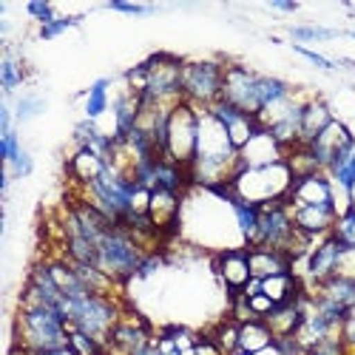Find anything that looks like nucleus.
Masks as SVG:
<instances>
[{"label":"nucleus","instance_id":"4be33fe9","mask_svg":"<svg viewBox=\"0 0 355 355\" xmlns=\"http://www.w3.org/2000/svg\"><path fill=\"white\" fill-rule=\"evenodd\" d=\"M333 120L336 116H333L327 103H324L321 97H307L304 108H302V145H310Z\"/></svg>","mask_w":355,"mask_h":355},{"label":"nucleus","instance_id":"ddd939ff","mask_svg":"<svg viewBox=\"0 0 355 355\" xmlns=\"http://www.w3.org/2000/svg\"><path fill=\"white\" fill-rule=\"evenodd\" d=\"M214 268H216V276L219 282L227 287L230 295H239L248 282L253 279L250 273V259H248V248H233V250H222L214 261Z\"/></svg>","mask_w":355,"mask_h":355},{"label":"nucleus","instance_id":"9d476101","mask_svg":"<svg viewBox=\"0 0 355 355\" xmlns=\"http://www.w3.org/2000/svg\"><path fill=\"white\" fill-rule=\"evenodd\" d=\"M341 250H344V245L336 239V236H324V239H318L313 245V250L304 259V279H307L310 290L321 282H327L330 276H336Z\"/></svg>","mask_w":355,"mask_h":355},{"label":"nucleus","instance_id":"20e7f679","mask_svg":"<svg viewBox=\"0 0 355 355\" xmlns=\"http://www.w3.org/2000/svg\"><path fill=\"white\" fill-rule=\"evenodd\" d=\"M145 256L148 253L131 239V233L123 225L108 227L97 242V268L120 284L128 279H137Z\"/></svg>","mask_w":355,"mask_h":355},{"label":"nucleus","instance_id":"f3484780","mask_svg":"<svg viewBox=\"0 0 355 355\" xmlns=\"http://www.w3.org/2000/svg\"><path fill=\"white\" fill-rule=\"evenodd\" d=\"M180 216H182V196L173 191H151V202H148V219L157 227V233L171 236L176 227H180Z\"/></svg>","mask_w":355,"mask_h":355},{"label":"nucleus","instance_id":"a19ab883","mask_svg":"<svg viewBox=\"0 0 355 355\" xmlns=\"http://www.w3.org/2000/svg\"><path fill=\"white\" fill-rule=\"evenodd\" d=\"M245 302H248V307H250V313H253V318H268L273 310H276V304L268 299L264 293H256V295H245Z\"/></svg>","mask_w":355,"mask_h":355},{"label":"nucleus","instance_id":"393cba45","mask_svg":"<svg viewBox=\"0 0 355 355\" xmlns=\"http://www.w3.org/2000/svg\"><path fill=\"white\" fill-rule=\"evenodd\" d=\"M304 290V284L299 282L295 273H282V276H270V279H261V293L279 307L287 304L293 299H299V293Z\"/></svg>","mask_w":355,"mask_h":355},{"label":"nucleus","instance_id":"49530a36","mask_svg":"<svg viewBox=\"0 0 355 355\" xmlns=\"http://www.w3.org/2000/svg\"><path fill=\"white\" fill-rule=\"evenodd\" d=\"M336 276L355 279V248H344V250H341V256H338V268H336Z\"/></svg>","mask_w":355,"mask_h":355},{"label":"nucleus","instance_id":"6e6d98bb","mask_svg":"<svg viewBox=\"0 0 355 355\" xmlns=\"http://www.w3.org/2000/svg\"><path fill=\"white\" fill-rule=\"evenodd\" d=\"M347 35H349V37H352V40H355V28H349V32H347Z\"/></svg>","mask_w":355,"mask_h":355},{"label":"nucleus","instance_id":"4d7b16f0","mask_svg":"<svg viewBox=\"0 0 355 355\" xmlns=\"http://www.w3.org/2000/svg\"><path fill=\"white\" fill-rule=\"evenodd\" d=\"M236 355H245V352H236Z\"/></svg>","mask_w":355,"mask_h":355},{"label":"nucleus","instance_id":"a878e982","mask_svg":"<svg viewBox=\"0 0 355 355\" xmlns=\"http://www.w3.org/2000/svg\"><path fill=\"white\" fill-rule=\"evenodd\" d=\"M230 208H233V219H236V227H239L245 245L253 248L256 233H259V208H256V205H248V202H239V199H230Z\"/></svg>","mask_w":355,"mask_h":355},{"label":"nucleus","instance_id":"c85d7f7f","mask_svg":"<svg viewBox=\"0 0 355 355\" xmlns=\"http://www.w3.org/2000/svg\"><path fill=\"white\" fill-rule=\"evenodd\" d=\"M284 162H287V168H290V173H293V180H302V176H313V173L321 171L318 159L313 157V151H310L307 145H299V148H293V151H287Z\"/></svg>","mask_w":355,"mask_h":355},{"label":"nucleus","instance_id":"5fc2aeb1","mask_svg":"<svg viewBox=\"0 0 355 355\" xmlns=\"http://www.w3.org/2000/svg\"><path fill=\"white\" fill-rule=\"evenodd\" d=\"M182 355H196V349H185V352H182Z\"/></svg>","mask_w":355,"mask_h":355},{"label":"nucleus","instance_id":"39448f33","mask_svg":"<svg viewBox=\"0 0 355 355\" xmlns=\"http://www.w3.org/2000/svg\"><path fill=\"white\" fill-rule=\"evenodd\" d=\"M225 60H185L182 69V100L193 108H211L222 100Z\"/></svg>","mask_w":355,"mask_h":355},{"label":"nucleus","instance_id":"a18cd8bd","mask_svg":"<svg viewBox=\"0 0 355 355\" xmlns=\"http://www.w3.org/2000/svg\"><path fill=\"white\" fill-rule=\"evenodd\" d=\"M341 338H344V347L349 355H355V307L347 310L344 321H341Z\"/></svg>","mask_w":355,"mask_h":355},{"label":"nucleus","instance_id":"1a4fd4ad","mask_svg":"<svg viewBox=\"0 0 355 355\" xmlns=\"http://www.w3.org/2000/svg\"><path fill=\"white\" fill-rule=\"evenodd\" d=\"M259 77L253 69L242 63H227L225 69V85H222V100L230 103L250 116H259L261 111V94H259Z\"/></svg>","mask_w":355,"mask_h":355},{"label":"nucleus","instance_id":"bb28decb","mask_svg":"<svg viewBox=\"0 0 355 355\" xmlns=\"http://www.w3.org/2000/svg\"><path fill=\"white\" fill-rule=\"evenodd\" d=\"M333 180V185L336 188H344V191H349L352 185H355V145H349L344 154H338L336 157V162L324 171Z\"/></svg>","mask_w":355,"mask_h":355},{"label":"nucleus","instance_id":"58836bf2","mask_svg":"<svg viewBox=\"0 0 355 355\" xmlns=\"http://www.w3.org/2000/svg\"><path fill=\"white\" fill-rule=\"evenodd\" d=\"M165 333L173 338V344H176V349H180V352L193 349V344H196V338H199L191 327H182V324H173V327H165Z\"/></svg>","mask_w":355,"mask_h":355},{"label":"nucleus","instance_id":"b1692460","mask_svg":"<svg viewBox=\"0 0 355 355\" xmlns=\"http://www.w3.org/2000/svg\"><path fill=\"white\" fill-rule=\"evenodd\" d=\"M273 333L270 327L264 324L261 318H250V321H242L239 324V352L245 355H256L261 349H268L273 344Z\"/></svg>","mask_w":355,"mask_h":355},{"label":"nucleus","instance_id":"5701e85b","mask_svg":"<svg viewBox=\"0 0 355 355\" xmlns=\"http://www.w3.org/2000/svg\"><path fill=\"white\" fill-rule=\"evenodd\" d=\"M310 295L321 302H330L336 307H341L344 313L355 307V279H344V276H330L327 282H321L310 290Z\"/></svg>","mask_w":355,"mask_h":355},{"label":"nucleus","instance_id":"412c9836","mask_svg":"<svg viewBox=\"0 0 355 355\" xmlns=\"http://www.w3.org/2000/svg\"><path fill=\"white\" fill-rule=\"evenodd\" d=\"M105 165H108V162H105L103 157H97L94 151H88V148H77L66 168H69L71 182H74L77 188H83V185H92L94 180H100V176L105 173Z\"/></svg>","mask_w":355,"mask_h":355},{"label":"nucleus","instance_id":"de8ad7c7","mask_svg":"<svg viewBox=\"0 0 355 355\" xmlns=\"http://www.w3.org/2000/svg\"><path fill=\"white\" fill-rule=\"evenodd\" d=\"M193 349H196V355H225V352L219 349V344L214 341V336H211V333L199 336V338H196V344H193Z\"/></svg>","mask_w":355,"mask_h":355},{"label":"nucleus","instance_id":"dca6fc26","mask_svg":"<svg viewBox=\"0 0 355 355\" xmlns=\"http://www.w3.org/2000/svg\"><path fill=\"white\" fill-rule=\"evenodd\" d=\"M287 151L276 142V137L268 128H259L253 139L239 151V171L242 168H268L276 162H284Z\"/></svg>","mask_w":355,"mask_h":355},{"label":"nucleus","instance_id":"423d86ee","mask_svg":"<svg viewBox=\"0 0 355 355\" xmlns=\"http://www.w3.org/2000/svg\"><path fill=\"white\" fill-rule=\"evenodd\" d=\"M196 142H199V108H193L191 103H180L168 116L162 157L188 168L196 157Z\"/></svg>","mask_w":355,"mask_h":355},{"label":"nucleus","instance_id":"ea45409f","mask_svg":"<svg viewBox=\"0 0 355 355\" xmlns=\"http://www.w3.org/2000/svg\"><path fill=\"white\" fill-rule=\"evenodd\" d=\"M0 154H3V162L6 165H12L20 154H23V145H20V137H17V131H12V134H3L0 137Z\"/></svg>","mask_w":355,"mask_h":355},{"label":"nucleus","instance_id":"864d4df0","mask_svg":"<svg viewBox=\"0 0 355 355\" xmlns=\"http://www.w3.org/2000/svg\"><path fill=\"white\" fill-rule=\"evenodd\" d=\"M349 208H355V185L349 188Z\"/></svg>","mask_w":355,"mask_h":355},{"label":"nucleus","instance_id":"79ce46f5","mask_svg":"<svg viewBox=\"0 0 355 355\" xmlns=\"http://www.w3.org/2000/svg\"><path fill=\"white\" fill-rule=\"evenodd\" d=\"M26 12L32 15L40 26H46V23H51V20L57 17L54 6H51V3H46V0H28V3H26Z\"/></svg>","mask_w":355,"mask_h":355},{"label":"nucleus","instance_id":"2f4dec72","mask_svg":"<svg viewBox=\"0 0 355 355\" xmlns=\"http://www.w3.org/2000/svg\"><path fill=\"white\" fill-rule=\"evenodd\" d=\"M211 336H214V341L219 344V349L225 355H236V352H239V321H233V318L219 321L216 327L211 330Z\"/></svg>","mask_w":355,"mask_h":355},{"label":"nucleus","instance_id":"c756f323","mask_svg":"<svg viewBox=\"0 0 355 355\" xmlns=\"http://www.w3.org/2000/svg\"><path fill=\"white\" fill-rule=\"evenodd\" d=\"M23 80H26V69H23V63H20L17 57L6 49L3 60H0V85H3V94L12 97L17 88L23 85Z\"/></svg>","mask_w":355,"mask_h":355},{"label":"nucleus","instance_id":"f03ea898","mask_svg":"<svg viewBox=\"0 0 355 355\" xmlns=\"http://www.w3.org/2000/svg\"><path fill=\"white\" fill-rule=\"evenodd\" d=\"M293 182L295 180H293L287 162H276V165H268V168L236 171L230 185L225 191H216V193H227L230 199H239V202L261 208V205H270V202H287Z\"/></svg>","mask_w":355,"mask_h":355},{"label":"nucleus","instance_id":"a211bd4d","mask_svg":"<svg viewBox=\"0 0 355 355\" xmlns=\"http://www.w3.org/2000/svg\"><path fill=\"white\" fill-rule=\"evenodd\" d=\"M333 196H336L333 180L324 171H318L313 176L295 180L293 188H290L287 202L293 205V208H299V205H333Z\"/></svg>","mask_w":355,"mask_h":355},{"label":"nucleus","instance_id":"f8f14e48","mask_svg":"<svg viewBox=\"0 0 355 355\" xmlns=\"http://www.w3.org/2000/svg\"><path fill=\"white\" fill-rule=\"evenodd\" d=\"M208 111H211L216 120L225 125L227 139H230V145L236 148V151H242V148L253 139V134L261 128L256 116H250V114H245V111H239V108H233V105L225 103V100H219V103L211 105Z\"/></svg>","mask_w":355,"mask_h":355},{"label":"nucleus","instance_id":"f257e3e1","mask_svg":"<svg viewBox=\"0 0 355 355\" xmlns=\"http://www.w3.org/2000/svg\"><path fill=\"white\" fill-rule=\"evenodd\" d=\"M12 347L28 352L69 347V318L54 307H20L12 327Z\"/></svg>","mask_w":355,"mask_h":355},{"label":"nucleus","instance_id":"f704fd0d","mask_svg":"<svg viewBox=\"0 0 355 355\" xmlns=\"http://www.w3.org/2000/svg\"><path fill=\"white\" fill-rule=\"evenodd\" d=\"M333 236L344 245V248H355V208H349L344 216H338Z\"/></svg>","mask_w":355,"mask_h":355},{"label":"nucleus","instance_id":"aec40b11","mask_svg":"<svg viewBox=\"0 0 355 355\" xmlns=\"http://www.w3.org/2000/svg\"><path fill=\"white\" fill-rule=\"evenodd\" d=\"M253 279H270L282 273H293V259L276 248H248Z\"/></svg>","mask_w":355,"mask_h":355},{"label":"nucleus","instance_id":"09e8293b","mask_svg":"<svg viewBox=\"0 0 355 355\" xmlns=\"http://www.w3.org/2000/svg\"><path fill=\"white\" fill-rule=\"evenodd\" d=\"M131 355H162L159 352V344H157V336L151 338V341H148V344H142V347H137Z\"/></svg>","mask_w":355,"mask_h":355},{"label":"nucleus","instance_id":"72a5a7b5","mask_svg":"<svg viewBox=\"0 0 355 355\" xmlns=\"http://www.w3.org/2000/svg\"><path fill=\"white\" fill-rule=\"evenodd\" d=\"M69 347H71L77 355H105V352H108L105 344H100L97 338H92V336L83 333V330H71V333H69Z\"/></svg>","mask_w":355,"mask_h":355},{"label":"nucleus","instance_id":"cd10ccee","mask_svg":"<svg viewBox=\"0 0 355 355\" xmlns=\"http://www.w3.org/2000/svg\"><path fill=\"white\" fill-rule=\"evenodd\" d=\"M108 88H111V80L108 77H100L85 94V120H100V116L111 108V97H108Z\"/></svg>","mask_w":355,"mask_h":355},{"label":"nucleus","instance_id":"2eb2a0df","mask_svg":"<svg viewBox=\"0 0 355 355\" xmlns=\"http://www.w3.org/2000/svg\"><path fill=\"white\" fill-rule=\"evenodd\" d=\"M349 145H355V137L349 134V128L341 123V120H333L327 128H324L307 148L313 151V157L318 159V165H321V171H327L333 162H336V157L338 154H344Z\"/></svg>","mask_w":355,"mask_h":355},{"label":"nucleus","instance_id":"6ab92c4d","mask_svg":"<svg viewBox=\"0 0 355 355\" xmlns=\"http://www.w3.org/2000/svg\"><path fill=\"white\" fill-rule=\"evenodd\" d=\"M307 302H310V293L302 290V293H299V299H293V302H287V304H279L268 318H264V324L270 327L273 338L295 336V330H299V327H302V321H304Z\"/></svg>","mask_w":355,"mask_h":355},{"label":"nucleus","instance_id":"4c0bfd02","mask_svg":"<svg viewBox=\"0 0 355 355\" xmlns=\"http://www.w3.org/2000/svg\"><path fill=\"white\" fill-rule=\"evenodd\" d=\"M105 9L120 12V15H134V17H145V15H157L159 6H148V3H128V0H108Z\"/></svg>","mask_w":355,"mask_h":355},{"label":"nucleus","instance_id":"e433bc0d","mask_svg":"<svg viewBox=\"0 0 355 355\" xmlns=\"http://www.w3.org/2000/svg\"><path fill=\"white\" fill-rule=\"evenodd\" d=\"M307 355H349V352H347V347H344L341 333H333V336H327V338H321L318 344H313V347L307 349Z\"/></svg>","mask_w":355,"mask_h":355},{"label":"nucleus","instance_id":"9b49d317","mask_svg":"<svg viewBox=\"0 0 355 355\" xmlns=\"http://www.w3.org/2000/svg\"><path fill=\"white\" fill-rule=\"evenodd\" d=\"M151 338H154V330L148 327V321L131 310H123L120 324H116L111 338H108V349L116 355H131L137 347L148 344Z\"/></svg>","mask_w":355,"mask_h":355},{"label":"nucleus","instance_id":"6e6552de","mask_svg":"<svg viewBox=\"0 0 355 355\" xmlns=\"http://www.w3.org/2000/svg\"><path fill=\"white\" fill-rule=\"evenodd\" d=\"M295 236V225H293V208L290 202H270L259 208V233L253 248H276V250H287V245Z\"/></svg>","mask_w":355,"mask_h":355},{"label":"nucleus","instance_id":"7c9ffc66","mask_svg":"<svg viewBox=\"0 0 355 355\" xmlns=\"http://www.w3.org/2000/svg\"><path fill=\"white\" fill-rule=\"evenodd\" d=\"M287 35L293 37L295 46H307V43H324V40H336L341 37L338 28H327V26H290Z\"/></svg>","mask_w":355,"mask_h":355},{"label":"nucleus","instance_id":"473e14b6","mask_svg":"<svg viewBox=\"0 0 355 355\" xmlns=\"http://www.w3.org/2000/svg\"><path fill=\"white\" fill-rule=\"evenodd\" d=\"M12 111H15V120L17 123H28V120H35V116H40L46 111V100L40 94H35V92H28V94H20L15 100V108Z\"/></svg>","mask_w":355,"mask_h":355},{"label":"nucleus","instance_id":"3c124183","mask_svg":"<svg viewBox=\"0 0 355 355\" xmlns=\"http://www.w3.org/2000/svg\"><path fill=\"white\" fill-rule=\"evenodd\" d=\"M256 293H261V279H250L248 287L242 290V295H256Z\"/></svg>","mask_w":355,"mask_h":355},{"label":"nucleus","instance_id":"c03bdc74","mask_svg":"<svg viewBox=\"0 0 355 355\" xmlns=\"http://www.w3.org/2000/svg\"><path fill=\"white\" fill-rule=\"evenodd\" d=\"M32 171H35V159H32V154L23 148V154L9 165V173L15 176V180H26V176H32Z\"/></svg>","mask_w":355,"mask_h":355},{"label":"nucleus","instance_id":"7ed1b4c3","mask_svg":"<svg viewBox=\"0 0 355 355\" xmlns=\"http://www.w3.org/2000/svg\"><path fill=\"white\" fill-rule=\"evenodd\" d=\"M123 310L125 307L116 299H111V295H94V293L63 302V315L69 318V324H74V330L88 333L105 347H108L114 327L123 318Z\"/></svg>","mask_w":355,"mask_h":355},{"label":"nucleus","instance_id":"0eeeda50","mask_svg":"<svg viewBox=\"0 0 355 355\" xmlns=\"http://www.w3.org/2000/svg\"><path fill=\"white\" fill-rule=\"evenodd\" d=\"M148 69V88L142 100H151V103H182V69L185 60L182 57H173V54H151L145 60Z\"/></svg>","mask_w":355,"mask_h":355},{"label":"nucleus","instance_id":"603ef678","mask_svg":"<svg viewBox=\"0 0 355 355\" xmlns=\"http://www.w3.org/2000/svg\"><path fill=\"white\" fill-rule=\"evenodd\" d=\"M256 355H284V352H282V349L276 347V341H273L268 349H261V352H256Z\"/></svg>","mask_w":355,"mask_h":355},{"label":"nucleus","instance_id":"c9c22d12","mask_svg":"<svg viewBox=\"0 0 355 355\" xmlns=\"http://www.w3.org/2000/svg\"><path fill=\"white\" fill-rule=\"evenodd\" d=\"M80 20H83V17H71V15L60 17V15H57L51 23L40 26V37H43V40H54V37H60L63 32H69V28H74Z\"/></svg>","mask_w":355,"mask_h":355},{"label":"nucleus","instance_id":"4468645a","mask_svg":"<svg viewBox=\"0 0 355 355\" xmlns=\"http://www.w3.org/2000/svg\"><path fill=\"white\" fill-rule=\"evenodd\" d=\"M336 222H338V214L333 205H299V208H293L295 230H302L304 236H310L315 242L324 239V236H333Z\"/></svg>","mask_w":355,"mask_h":355},{"label":"nucleus","instance_id":"8fccbe9b","mask_svg":"<svg viewBox=\"0 0 355 355\" xmlns=\"http://www.w3.org/2000/svg\"><path fill=\"white\" fill-rule=\"evenodd\" d=\"M268 6L276 12H299V3H293V0H270Z\"/></svg>","mask_w":355,"mask_h":355},{"label":"nucleus","instance_id":"37998d69","mask_svg":"<svg viewBox=\"0 0 355 355\" xmlns=\"http://www.w3.org/2000/svg\"><path fill=\"white\" fill-rule=\"evenodd\" d=\"M293 51L295 54H302L304 60H310L315 69H321V71H336V63L330 60V57H324V54H318V51H313V49H307V46H295L293 43Z\"/></svg>","mask_w":355,"mask_h":355}]
</instances>
